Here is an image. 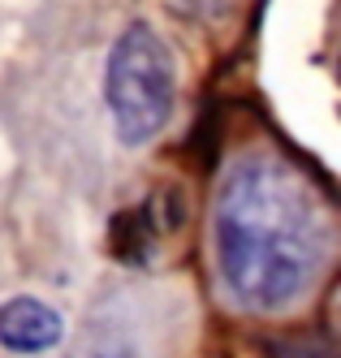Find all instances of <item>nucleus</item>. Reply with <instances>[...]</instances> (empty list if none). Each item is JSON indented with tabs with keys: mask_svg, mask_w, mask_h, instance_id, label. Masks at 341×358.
Returning a JSON list of instances; mask_svg holds the SVG:
<instances>
[{
	"mask_svg": "<svg viewBox=\"0 0 341 358\" xmlns=\"http://www.w3.org/2000/svg\"><path fill=\"white\" fill-rule=\"evenodd\" d=\"M216 272L246 311H281L298 302L333 246V216L298 169L272 156L238 160L212 212Z\"/></svg>",
	"mask_w": 341,
	"mask_h": 358,
	"instance_id": "obj_1",
	"label": "nucleus"
},
{
	"mask_svg": "<svg viewBox=\"0 0 341 358\" xmlns=\"http://www.w3.org/2000/svg\"><path fill=\"white\" fill-rule=\"evenodd\" d=\"M104 104L125 147H143L169 125L177 104V61L147 22L117 35L104 65Z\"/></svg>",
	"mask_w": 341,
	"mask_h": 358,
	"instance_id": "obj_2",
	"label": "nucleus"
},
{
	"mask_svg": "<svg viewBox=\"0 0 341 358\" xmlns=\"http://www.w3.org/2000/svg\"><path fill=\"white\" fill-rule=\"evenodd\" d=\"M61 337H65V320L48 302H39L31 294L0 302V345L9 354H22V358L48 354L61 345Z\"/></svg>",
	"mask_w": 341,
	"mask_h": 358,
	"instance_id": "obj_3",
	"label": "nucleus"
}]
</instances>
